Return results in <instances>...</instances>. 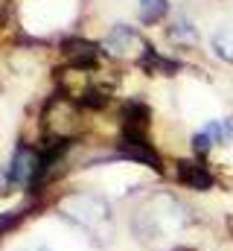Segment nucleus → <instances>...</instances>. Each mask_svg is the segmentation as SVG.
Instances as JSON below:
<instances>
[{"instance_id":"f257e3e1","label":"nucleus","mask_w":233,"mask_h":251,"mask_svg":"<svg viewBox=\"0 0 233 251\" xmlns=\"http://www.w3.org/2000/svg\"><path fill=\"white\" fill-rule=\"evenodd\" d=\"M38 164H41V149L21 143L12 155V161L3 170V187L6 190H21V187H32L35 176H38Z\"/></svg>"},{"instance_id":"f03ea898","label":"nucleus","mask_w":233,"mask_h":251,"mask_svg":"<svg viewBox=\"0 0 233 251\" xmlns=\"http://www.w3.org/2000/svg\"><path fill=\"white\" fill-rule=\"evenodd\" d=\"M231 137H233V117L210 120V123L192 137V152H195V155H207L216 143H228Z\"/></svg>"},{"instance_id":"7ed1b4c3","label":"nucleus","mask_w":233,"mask_h":251,"mask_svg":"<svg viewBox=\"0 0 233 251\" xmlns=\"http://www.w3.org/2000/svg\"><path fill=\"white\" fill-rule=\"evenodd\" d=\"M61 53L67 56L70 67H76V70H93L99 62V44H91L85 38H67L61 44Z\"/></svg>"},{"instance_id":"20e7f679","label":"nucleus","mask_w":233,"mask_h":251,"mask_svg":"<svg viewBox=\"0 0 233 251\" xmlns=\"http://www.w3.org/2000/svg\"><path fill=\"white\" fill-rule=\"evenodd\" d=\"M178 181L184 184V187L189 190H210L213 187V173L201 164V161H178Z\"/></svg>"},{"instance_id":"39448f33","label":"nucleus","mask_w":233,"mask_h":251,"mask_svg":"<svg viewBox=\"0 0 233 251\" xmlns=\"http://www.w3.org/2000/svg\"><path fill=\"white\" fill-rule=\"evenodd\" d=\"M140 67H146L149 73H166V76H172L181 64L172 62V59H166V56H161L152 44H143V53H140Z\"/></svg>"},{"instance_id":"423d86ee","label":"nucleus","mask_w":233,"mask_h":251,"mask_svg":"<svg viewBox=\"0 0 233 251\" xmlns=\"http://www.w3.org/2000/svg\"><path fill=\"white\" fill-rule=\"evenodd\" d=\"M137 44V32L131 29V26H114V32L105 38V50H111L116 56H125L128 53V47H134Z\"/></svg>"},{"instance_id":"0eeeda50","label":"nucleus","mask_w":233,"mask_h":251,"mask_svg":"<svg viewBox=\"0 0 233 251\" xmlns=\"http://www.w3.org/2000/svg\"><path fill=\"white\" fill-rule=\"evenodd\" d=\"M166 9H169L166 0H140V21H143L146 26H152V24L163 21Z\"/></svg>"},{"instance_id":"6e6552de","label":"nucleus","mask_w":233,"mask_h":251,"mask_svg":"<svg viewBox=\"0 0 233 251\" xmlns=\"http://www.w3.org/2000/svg\"><path fill=\"white\" fill-rule=\"evenodd\" d=\"M213 50H216L219 59L233 64V26H225L213 35Z\"/></svg>"},{"instance_id":"1a4fd4ad","label":"nucleus","mask_w":233,"mask_h":251,"mask_svg":"<svg viewBox=\"0 0 233 251\" xmlns=\"http://www.w3.org/2000/svg\"><path fill=\"white\" fill-rule=\"evenodd\" d=\"M169 38L172 41H181V44H195L198 41V32H195V26L186 18H181L175 26H169Z\"/></svg>"},{"instance_id":"9d476101","label":"nucleus","mask_w":233,"mask_h":251,"mask_svg":"<svg viewBox=\"0 0 233 251\" xmlns=\"http://www.w3.org/2000/svg\"><path fill=\"white\" fill-rule=\"evenodd\" d=\"M172 251H192V249H186V246H178V249H172Z\"/></svg>"},{"instance_id":"9b49d317","label":"nucleus","mask_w":233,"mask_h":251,"mask_svg":"<svg viewBox=\"0 0 233 251\" xmlns=\"http://www.w3.org/2000/svg\"><path fill=\"white\" fill-rule=\"evenodd\" d=\"M35 251H50V249H47V246H38V249H35Z\"/></svg>"}]
</instances>
